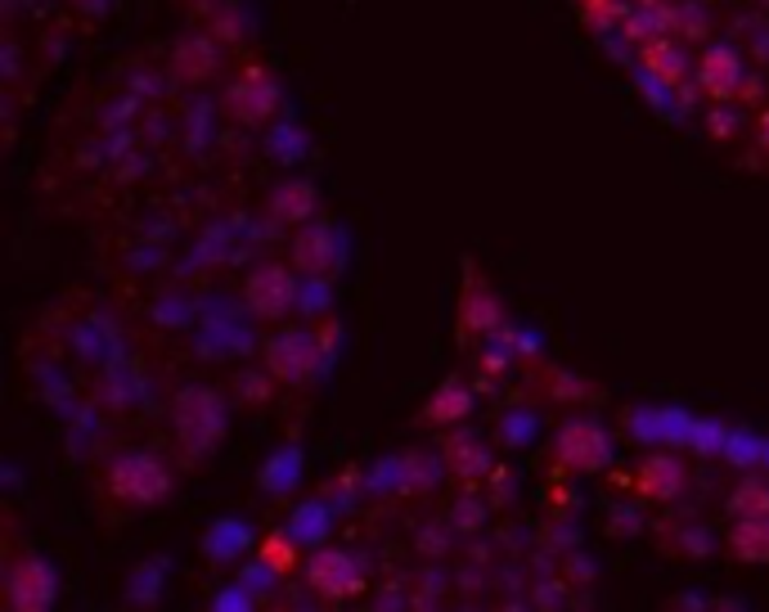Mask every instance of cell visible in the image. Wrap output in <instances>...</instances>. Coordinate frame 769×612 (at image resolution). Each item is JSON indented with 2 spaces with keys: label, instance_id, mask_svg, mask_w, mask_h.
Masks as SVG:
<instances>
[{
  "label": "cell",
  "instance_id": "1",
  "mask_svg": "<svg viewBox=\"0 0 769 612\" xmlns=\"http://www.w3.org/2000/svg\"><path fill=\"white\" fill-rule=\"evenodd\" d=\"M172 428H176V442L189 459H202L212 455L230 428V405L217 387H202V383H189L176 392L172 401Z\"/></svg>",
  "mask_w": 769,
  "mask_h": 612
},
{
  "label": "cell",
  "instance_id": "2",
  "mask_svg": "<svg viewBox=\"0 0 769 612\" xmlns=\"http://www.w3.org/2000/svg\"><path fill=\"white\" fill-rule=\"evenodd\" d=\"M194 352L207 361H230V356H248L257 348V329H252V307L235 302V298H212L202 302L198 324L189 329Z\"/></svg>",
  "mask_w": 769,
  "mask_h": 612
},
{
  "label": "cell",
  "instance_id": "3",
  "mask_svg": "<svg viewBox=\"0 0 769 612\" xmlns=\"http://www.w3.org/2000/svg\"><path fill=\"white\" fill-rule=\"evenodd\" d=\"M108 491L122 505H158L172 491V468L154 450H117L108 459Z\"/></svg>",
  "mask_w": 769,
  "mask_h": 612
},
{
  "label": "cell",
  "instance_id": "4",
  "mask_svg": "<svg viewBox=\"0 0 769 612\" xmlns=\"http://www.w3.org/2000/svg\"><path fill=\"white\" fill-rule=\"evenodd\" d=\"M289 261L302 276H337L352 261V239H346L342 226L324 221V217H311L306 226L293 230V243H289Z\"/></svg>",
  "mask_w": 769,
  "mask_h": 612
},
{
  "label": "cell",
  "instance_id": "5",
  "mask_svg": "<svg viewBox=\"0 0 769 612\" xmlns=\"http://www.w3.org/2000/svg\"><path fill=\"white\" fill-rule=\"evenodd\" d=\"M266 370L279 383H311L324 378V352H320V333L315 329H279L266 343Z\"/></svg>",
  "mask_w": 769,
  "mask_h": 612
},
{
  "label": "cell",
  "instance_id": "6",
  "mask_svg": "<svg viewBox=\"0 0 769 612\" xmlns=\"http://www.w3.org/2000/svg\"><path fill=\"white\" fill-rule=\"evenodd\" d=\"M553 455L563 468H576V473H603L612 459H616V446H612V433L603 428V419L594 415H581V419H568L553 437Z\"/></svg>",
  "mask_w": 769,
  "mask_h": 612
},
{
  "label": "cell",
  "instance_id": "7",
  "mask_svg": "<svg viewBox=\"0 0 769 612\" xmlns=\"http://www.w3.org/2000/svg\"><path fill=\"white\" fill-rule=\"evenodd\" d=\"M221 104H226V113H230L235 122H243V126H266L279 108H284V86L274 82L270 68H243V73L226 86Z\"/></svg>",
  "mask_w": 769,
  "mask_h": 612
},
{
  "label": "cell",
  "instance_id": "8",
  "mask_svg": "<svg viewBox=\"0 0 769 612\" xmlns=\"http://www.w3.org/2000/svg\"><path fill=\"white\" fill-rule=\"evenodd\" d=\"M59 599V572L45 554H19L6 568V603L19 612H45Z\"/></svg>",
  "mask_w": 769,
  "mask_h": 612
},
{
  "label": "cell",
  "instance_id": "9",
  "mask_svg": "<svg viewBox=\"0 0 769 612\" xmlns=\"http://www.w3.org/2000/svg\"><path fill=\"white\" fill-rule=\"evenodd\" d=\"M293 266V261H289ZM284 261H257L248 270V280H243V302L252 307V315L261 320H279V315H289L293 302H298V276L289 270Z\"/></svg>",
  "mask_w": 769,
  "mask_h": 612
},
{
  "label": "cell",
  "instance_id": "10",
  "mask_svg": "<svg viewBox=\"0 0 769 612\" xmlns=\"http://www.w3.org/2000/svg\"><path fill=\"white\" fill-rule=\"evenodd\" d=\"M306 585L324 599H346L365 585V563L342 546H320L306 559Z\"/></svg>",
  "mask_w": 769,
  "mask_h": 612
},
{
  "label": "cell",
  "instance_id": "11",
  "mask_svg": "<svg viewBox=\"0 0 769 612\" xmlns=\"http://www.w3.org/2000/svg\"><path fill=\"white\" fill-rule=\"evenodd\" d=\"M67 343H73V352H77L91 370H108V365H117V361H131V348H126V338H122L117 320L104 315V311L77 320L73 329H67Z\"/></svg>",
  "mask_w": 769,
  "mask_h": 612
},
{
  "label": "cell",
  "instance_id": "12",
  "mask_svg": "<svg viewBox=\"0 0 769 612\" xmlns=\"http://www.w3.org/2000/svg\"><path fill=\"white\" fill-rule=\"evenodd\" d=\"M747 77H751V73H747L742 54H738L729 41H711V45L703 50V59H697L693 86L707 91L711 100H734V95H742V91L751 86Z\"/></svg>",
  "mask_w": 769,
  "mask_h": 612
},
{
  "label": "cell",
  "instance_id": "13",
  "mask_svg": "<svg viewBox=\"0 0 769 612\" xmlns=\"http://www.w3.org/2000/svg\"><path fill=\"white\" fill-rule=\"evenodd\" d=\"M505 307L496 298V289L486 284L477 270H468V280H464V302H459V333H464V343L472 338V343H481L486 333H496L505 329Z\"/></svg>",
  "mask_w": 769,
  "mask_h": 612
},
{
  "label": "cell",
  "instance_id": "14",
  "mask_svg": "<svg viewBox=\"0 0 769 612\" xmlns=\"http://www.w3.org/2000/svg\"><path fill=\"white\" fill-rule=\"evenodd\" d=\"M266 212H270L274 226H293V230L306 226V221L320 212V189H315V180L293 176V180L270 185V194H266Z\"/></svg>",
  "mask_w": 769,
  "mask_h": 612
},
{
  "label": "cell",
  "instance_id": "15",
  "mask_svg": "<svg viewBox=\"0 0 769 612\" xmlns=\"http://www.w3.org/2000/svg\"><path fill=\"white\" fill-rule=\"evenodd\" d=\"M172 68H176V77L198 86L207 82L221 68V37L217 32H189L180 37V45L172 50Z\"/></svg>",
  "mask_w": 769,
  "mask_h": 612
},
{
  "label": "cell",
  "instance_id": "16",
  "mask_svg": "<svg viewBox=\"0 0 769 612\" xmlns=\"http://www.w3.org/2000/svg\"><path fill=\"white\" fill-rule=\"evenodd\" d=\"M149 401H154V383L131 361L100 370V405H108V411H135V405H149Z\"/></svg>",
  "mask_w": 769,
  "mask_h": 612
},
{
  "label": "cell",
  "instance_id": "17",
  "mask_svg": "<svg viewBox=\"0 0 769 612\" xmlns=\"http://www.w3.org/2000/svg\"><path fill=\"white\" fill-rule=\"evenodd\" d=\"M446 464H450V473H459L464 483H481V478H491L496 473V450L481 433L468 428V433H455L446 442Z\"/></svg>",
  "mask_w": 769,
  "mask_h": 612
},
{
  "label": "cell",
  "instance_id": "18",
  "mask_svg": "<svg viewBox=\"0 0 769 612\" xmlns=\"http://www.w3.org/2000/svg\"><path fill=\"white\" fill-rule=\"evenodd\" d=\"M217 135H221V122H217V100H207V95H194L180 113V141L194 158H202L207 149L217 145Z\"/></svg>",
  "mask_w": 769,
  "mask_h": 612
},
{
  "label": "cell",
  "instance_id": "19",
  "mask_svg": "<svg viewBox=\"0 0 769 612\" xmlns=\"http://www.w3.org/2000/svg\"><path fill=\"white\" fill-rule=\"evenodd\" d=\"M640 491L648 496V500H662V505H671L679 491H684V483H688V473H684V464L675 459V455H648L644 464H640Z\"/></svg>",
  "mask_w": 769,
  "mask_h": 612
},
{
  "label": "cell",
  "instance_id": "20",
  "mask_svg": "<svg viewBox=\"0 0 769 612\" xmlns=\"http://www.w3.org/2000/svg\"><path fill=\"white\" fill-rule=\"evenodd\" d=\"M640 63H648L653 73L666 77L671 86H684L688 73H697L693 59H688V50H684L675 37H653V41H644V45H640Z\"/></svg>",
  "mask_w": 769,
  "mask_h": 612
},
{
  "label": "cell",
  "instance_id": "21",
  "mask_svg": "<svg viewBox=\"0 0 769 612\" xmlns=\"http://www.w3.org/2000/svg\"><path fill=\"white\" fill-rule=\"evenodd\" d=\"M472 405H477L472 387H468V383H459V378H446V383L433 392V401H428L424 419H428V424H437V428H455V424H464V419L472 415Z\"/></svg>",
  "mask_w": 769,
  "mask_h": 612
},
{
  "label": "cell",
  "instance_id": "22",
  "mask_svg": "<svg viewBox=\"0 0 769 612\" xmlns=\"http://www.w3.org/2000/svg\"><path fill=\"white\" fill-rule=\"evenodd\" d=\"M266 154H270L274 163H284V167L306 163V158H311V135H306V126H302L298 117L270 122V131H266Z\"/></svg>",
  "mask_w": 769,
  "mask_h": 612
},
{
  "label": "cell",
  "instance_id": "23",
  "mask_svg": "<svg viewBox=\"0 0 769 612\" xmlns=\"http://www.w3.org/2000/svg\"><path fill=\"white\" fill-rule=\"evenodd\" d=\"M248 546H257V536H252V527L239 522V518H217L212 527H207V536H202V554L217 559V563L239 559Z\"/></svg>",
  "mask_w": 769,
  "mask_h": 612
},
{
  "label": "cell",
  "instance_id": "24",
  "mask_svg": "<svg viewBox=\"0 0 769 612\" xmlns=\"http://www.w3.org/2000/svg\"><path fill=\"white\" fill-rule=\"evenodd\" d=\"M729 546L747 563H769V514H742L729 531Z\"/></svg>",
  "mask_w": 769,
  "mask_h": 612
},
{
  "label": "cell",
  "instance_id": "25",
  "mask_svg": "<svg viewBox=\"0 0 769 612\" xmlns=\"http://www.w3.org/2000/svg\"><path fill=\"white\" fill-rule=\"evenodd\" d=\"M149 315H154L158 329H194L198 315H202V302H194L185 289H167V293L154 298Z\"/></svg>",
  "mask_w": 769,
  "mask_h": 612
},
{
  "label": "cell",
  "instance_id": "26",
  "mask_svg": "<svg viewBox=\"0 0 769 612\" xmlns=\"http://www.w3.org/2000/svg\"><path fill=\"white\" fill-rule=\"evenodd\" d=\"M302 483V446H284V450H274L261 468V487L270 496H289L293 487Z\"/></svg>",
  "mask_w": 769,
  "mask_h": 612
},
{
  "label": "cell",
  "instance_id": "27",
  "mask_svg": "<svg viewBox=\"0 0 769 612\" xmlns=\"http://www.w3.org/2000/svg\"><path fill=\"white\" fill-rule=\"evenodd\" d=\"M518 361H522V352H518L513 324H505V329H496V333L481 338V370H486V374H509Z\"/></svg>",
  "mask_w": 769,
  "mask_h": 612
},
{
  "label": "cell",
  "instance_id": "28",
  "mask_svg": "<svg viewBox=\"0 0 769 612\" xmlns=\"http://www.w3.org/2000/svg\"><path fill=\"white\" fill-rule=\"evenodd\" d=\"M212 32L221 37V45H243V37L252 32V14H248L243 0H217Z\"/></svg>",
  "mask_w": 769,
  "mask_h": 612
},
{
  "label": "cell",
  "instance_id": "29",
  "mask_svg": "<svg viewBox=\"0 0 769 612\" xmlns=\"http://www.w3.org/2000/svg\"><path fill=\"white\" fill-rule=\"evenodd\" d=\"M500 437H505V446H531L536 437H540V415L531 411V405H509V411L500 415Z\"/></svg>",
  "mask_w": 769,
  "mask_h": 612
},
{
  "label": "cell",
  "instance_id": "30",
  "mask_svg": "<svg viewBox=\"0 0 769 612\" xmlns=\"http://www.w3.org/2000/svg\"><path fill=\"white\" fill-rule=\"evenodd\" d=\"M329 307H333V276H302V270H298V302H293V311L324 315Z\"/></svg>",
  "mask_w": 769,
  "mask_h": 612
},
{
  "label": "cell",
  "instance_id": "31",
  "mask_svg": "<svg viewBox=\"0 0 769 612\" xmlns=\"http://www.w3.org/2000/svg\"><path fill=\"white\" fill-rule=\"evenodd\" d=\"M324 509H329V500H311V505H302L298 518L284 527V536L298 540V546H324V540H320V522H329Z\"/></svg>",
  "mask_w": 769,
  "mask_h": 612
},
{
  "label": "cell",
  "instance_id": "32",
  "mask_svg": "<svg viewBox=\"0 0 769 612\" xmlns=\"http://www.w3.org/2000/svg\"><path fill=\"white\" fill-rule=\"evenodd\" d=\"M163 577H167V559H154V563H145V568H135V572H131V585H126L131 603H158Z\"/></svg>",
  "mask_w": 769,
  "mask_h": 612
},
{
  "label": "cell",
  "instance_id": "33",
  "mask_svg": "<svg viewBox=\"0 0 769 612\" xmlns=\"http://www.w3.org/2000/svg\"><path fill=\"white\" fill-rule=\"evenodd\" d=\"M100 415L91 411V405H82V415L77 419H67V450L73 455H91L100 446Z\"/></svg>",
  "mask_w": 769,
  "mask_h": 612
},
{
  "label": "cell",
  "instance_id": "34",
  "mask_svg": "<svg viewBox=\"0 0 769 612\" xmlns=\"http://www.w3.org/2000/svg\"><path fill=\"white\" fill-rule=\"evenodd\" d=\"M274 374L270 370H239L235 374V392H239V401H248V405H266L270 396H274Z\"/></svg>",
  "mask_w": 769,
  "mask_h": 612
},
{
  "label": "cell",
  "instance_id": "35",
  "mask_svg": "<svg viewBox=\"0 0 769 612\" xmlns=\"http://www.w3.org/2000/svg\"><path fill=\"white\" fill-rule=\"evenodd\" d=\"M729 509H734L738 518H742V514H769V487L756 483V478L738 483V491L729 496Z\"/></svg>",
  "mask_w": 769,
  "mask_h": 612
},
{
  "label": "cell",
  "instance_id": "36",
  "mask_svg": "<svg viewBox=\"0 0 769 612\" xmlns=\"http://www.w3.org/2000/svg\"><path fill=\"white\" fill-rule=\"evenodd\" d=\"M135 113H145V100H139L135 91H122L108 108H104V131H117V126H135Z\"/></svg>",
  "mask_w": 769,
  "mask_h": 612
},
{
  "label": "cell",
  "instance_id": "37",
  "mask_svg": "<svg viewBox=\"0 0 769 612\" xmlns=\"http://www.w3.org/2000/svg\"><path fill=\"white\" fill-rule=\"evenodd\" d=\"M707 131L716 135V141H734V135L742 131V113L734 108V100H716V108L707 113Z\"/></svg>",
  "mask_w": 769,
  "mask_h": 612
},
{
  "label": "cell",
  "instance_id": "38",
  "mask_svg": "<svg viewBox=\"0 0 769 612\" xmlns=\"http://www.w3.org/2000/svg\"><path fill=\"white\" fill-rule=\"evenodd\" d=\"M481 522H486V500L459 496V500L450 505V527H455V531H477Z\"/></svg>",
  "mask_w": 769,
  "mask_h": 612
},
{
  "label": "cell",
  "instance_id": "39",
  "mask_svg": "<svg viewBox=\"0 0 769 612\" xmlns=\"http://www.w3.org/2000/svg\"><path fill=\"white\" fill-rule=\"evenodd\" d=\"M270 577H284V572H279L274 563H266V559H257V563H248V568L239 572V585H243L248 594H261V590H270V585H274Z\"/></svg>",
  "mask_w": 769,
  "mask_h": 612
},
{
  "label": "cell",
  "instance_id": "40",
  "mask_svg": "<svg viewBox=\"0 0 769 612\" xmlns=\"http://www.w3.org/2000/svg\"><path fill=\"white\" fill-rule=\"evenodd\" d=\"M293 546H298V540H289V536H270L266 546H261V559H266V563H274L279 572H289V568H293V559H298V550H293Z\"/></svg>",
  "mask_w": 769,
  "mask_h": 612
},
{
  "label": "cell",
  "instance_id": "41",
  "mask_svg": "<svg viewBox=\"0 0 769 612\" xmlns=\"http://www.w3.org/2000/svg\"><path fill=\"white\" fill-rule=\"evenodd\" d=\"M126 266H131V270H158V266H167V248L149 239V243H139V248H131Z\"/></svg>",
  "mask_w": 769,
  "mask_h": 612
},
{
  "label": "cell",
  "instance_id": "42",
  "mask_svg": "<svg viewBox=\"0 0 769 612\" xmlns=\"http://www.w3.org/2000/svg\"><path fill=\"white\" fill-rule=\"evenodd\" d=\"M679 546H684L688 554H697V559H703V554H711L716 536H711L707 527H684V531H679Z\"/></svg>",
  "mask_w": 769,
  "mask_h": 612
},
{
  "label": "cell",
  "instance_id": "43",
  "mask_svg": "<svg viewBox=\"0 0 769 612\" xmlns=\"http://www.w3.org/2000/svg\"><path fill=\"white\" fill-rule=\"evenodd\" d=\"M126 91H135V95H139V100H158V95H163V91H167V86H163V82H158V73H135V77H131V86H126Z\"/></svg>",
  "mask_w": 769,
  "mask_h": 612
},
{
  "label": "cell",
  "instance_id": "44",
  "mask_svg": "<svg viewBox=\"0 0 769 612\" xmlns=\"http://www.w3.org/2000/svg\"><path fill=\"white\" fill-rule=\"evenodd\" d=\"M513 333H518V352L522 356H540L544 352V333H536L531 324H513Z\"/></svg>",
  "mask_w": 769,
  "mask_h": 612
},
{
  "label": "cell",
  "instance_id": "45",
  "mask_svg": "<svg viewBox=\"0 0 769 612\" xmlns=\"http://www.w3.org/2000/svg\"><path fill=\"white\" fill-rule=\"evenodd\" d=\"M418 550L433 554V559H441V554H446V531H441V527H424V531H418Z\"/></svg>",
  "mask_w": 769,
  "mask_h": 612
},
{
  "label": "cell",
  "instance_id": "46",
  "mask_svg": "<svg viewBox=\"0 0 769 612\" xmlns=\"http://www.w3.org/2000/svg\"><path fill=\"white\" fill-rule=\"evenodd\" d=\"M73 6H77L82 14H108V10H113V0H73Z\"/></svg>",
  "mask_w": 769,
  "mask_h": 612
},
{
  "label": "cell",
  "instance_id": "47",
  "mask_svg": "<svg viewBox=\"0 0 769 612\" xmlns=\"http://www.w3.org/2000/svg\"><path fill=\"white\" fill-rule=\"evenodd\" d=\"M756 141H760V149L769 154V113H760V122H756Z\"/></svg>",
  "mask_w": 769,
  "mask_h": 612
}]
</instances>
